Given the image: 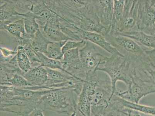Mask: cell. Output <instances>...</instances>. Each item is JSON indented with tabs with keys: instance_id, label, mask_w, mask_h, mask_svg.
<instances>
[{
	"instance_id": "cell-1",
	"label": "cell",
	"mask_w": 155,
	"mask_h": 116,
	"mask_svg": "<svg viewBox=\"0 0 155 116\" xmlns=\"http://www.w3.org/2000/svg\"><path fill=\"white\" fill-rule=\"evenodd\" d=\"M58 14L62 19L83 30L104 36L107 34L97 15L94 1H63Z\"/></svg>"
},
{
	"instance_id": "cell-2",
	"label": "cell",
	"mask_w": 155,
	"mask_h": 116,
	"mask_svg": "<svg viewBox=\"0 0 155 116\" xmlns=\"http://www.w3.org/2000/svg\"><path fill=\"white\" fill-rule=\"evenodd\" d=\"M50 90H35L1 85V110L26 116L38 107L42 97Z\"/></svg>"
},
{
	"instance_id": "cell-3",
	"label": "cell",
	"mask_w": 155,
	"mask_h": 116,
	"mask_svg": "<svg viewBox=\"0 0 155 116\" xmlns=\"http://www.w3.org/2000/svg\"><path fill=\"white\" fill-rule=\"evenodd\" d=\"M136 70L134 63L124 56L119 55L108 56L96 69V70L104 72L109 77L112 84V97L117 90V82H123L127 87L132 83Z\"/></svg>"
},
{
	"instance_id": "cell-4",
	"label": "cell",
	"mask_w": 155,
	"mask_h": 116,
	"mask_svg": "<svg viewBox=\"0 0 155 116\" xmlns=\"http://www.w3.org/2000/svg\"><path fill=\"white\" fill-rule=\"evenodd\" d=\"M78 97L73 87L50 90L42 97L38 107L43 111L70 115L77 110Z\"/></svg>"
},
{
	"instance_id": "cell-5",
	"label": "cell",
	"mask_w": 155,
	"mask_h": 116,
	"mask_svg": "<svg viewBox=\"0 0 155 116\" xmlns=\"http://www.w3.org/2000/svg\"><path fill=\"white\" fill-rule=\"evenodd\" d=\"M105 39L113 47L136 66L143 62L149 63L146 49L127 37L118 34L106 35Z\"/></svg>"
},
{
	"instance_id": "cell-6",
	"label": "cell",
	"mask_w": 155,
	"mask_h": 116,
	"mask_svg": "<svg viewBox=\"0 0 155 116\" xmlns=\"http://www.w3.org/2000/svg\"><path fill=\"white\" fill-rule=\"evenodd\" d=\"M127 88L126 90L117 89L114 94L126 101L139 103L143 97L155 93V86L140 78L137 74L136 70L133 75L132 83Z\"/></svg>"
},
{
	"instance_id": "cell-7",
	"label": "cell",
	"mask_w": 155,
	"mask_h": 116,
	"mask_svg": "<svg viewBox=\"0 0 155 116\" xmlns=\"http://www.w3.org/2000/svg\"><path fill=\"white\" fill-rule=\"evenodd\" d=\"M107 54L109 53L95 44L86 41L84 47L79 49V55L83 70L87 76L89 73L96 71L101 63L111 56Z\"/></svg>"
},
{
	"instance_id": "cell-8",
	"label": "cell",
	"mask_w": 155,
	"mask_h": 116,
	"mask_svg": "<svg viewBox=\"0 0 155 116\" xmlns=\"http://www.w3.org/2000/svg\"><path fill=\"white\" fill-rule=\"evenodd\" d=\"M98 70L89 73L83 84L77 103L78 111L84 116H91V107L96 87L101 77Z\"/></svg>"
},
{
	"instance_id": "cell-9",
	"label": "cell",
	"mask_w": 155,
	"mask_h": 116,
	"mask_svg": "<svg viewBox=\"0 0 155 116\" xmlns=\"http://www.w3.org/2000/svg\"><path fill=\"white\" fill-rule=\"evenodd\" d=\"M137 30L155 36V8L151 1H139Z\"/></svg>"
},
{
	"instance_id": "cell-10",
	"label": "cell",
	"mask_w": 155,
	"mask_h": 116,
	"mask_svg": "<svg viewBox=\"0 0 155 116\" xmlns=\"http://www.w3.org/2000/svg\"><path fill=\"white\" fill-rule=\"evenodd\" d=\"M139 1H126L122 21L116 32L112 34H119L123 32L137 30Z\"/></svg>"
},
{
	"instance_id": "cell-11",
	"label": "cell",
	"mask_w": 155,
	"mask_h": 116,
	"mask_svg": "<svg viewBox=\"0 0 155 116\" xmlns=\"http://www.w3.org/2000/svg\"><path fill=\"white\" fill-rule=\"evenodd\" d=\"M112 86L110 80L101 77L96 87L91 107H107L112 98Z\"/></svg>"
},
{
	"instance_id": "cell-12",
	"label": "cell",
	"mask_w": 155,
	"mask_h": 116,
	"mask_svg": "<svg viewBox=\"0 0 155 116\" xmlns=\"http://www.w3.org/2000/svg\"><path fill=\"white\" fill-rule=\"evenodd\" d=\"M53 12L51 18L45 25L41 32L47 37L50 42L70 40V39L63 32L61 28L60 18L56 13V9Z\"/></svg>"
},
{
	"instance_id": "cell-13",
	"label": "cell",
	"mask_w": 155,
	"mask_h": 116,
	"mask_svg": "<svg viewBox=\"0 0 155 116\" xmlns=\"http://www.w3.org/2000/svg\"><path fill=\"white\" fill-rule=\"evenodd\" d=\"M94 2L100 22L101 25L106 29L107 33L108 34L112 28L114 1H94Z\"/></svg>"
},
{
	"instance_id": "cell-14",
	"label": "cell",
	"mask_w": 155,
	"mask_h": 116,
	"mask_svg": "<svg viewBox=\"0 0 155 116\" xmlns=\"http://www.w3.org/2000/svg\"><path fill=\"white\" fill-rule=\"evenodd\" d=\"M1 28L2 29H5L17 39V41L21 46L31 43L33 38L26 33L23 17L9 23L1 24Z\"/></svg>"
},
{
	"instance_id": "cell-15",
	"label": "cell",
	"mask_w": 155,
	"mask_h": 116,
	"mask_svg": "<svg viewBox=\"0 0 155 116\" xmlns=\"http://www.w3.org/2000/svg\"><path fill=\"white\" fill-rule=\"evenodd\" d=\"M23 76L29 82L30 87H26L28 90H37L45 85L47 80V73L45 67L39 66L32 68Z\"/></svg>"
},
{
	"instance_id": "cell-16",
	"label": "cell",
	"mask_w": 155,
	"mask_h": 116,
	"mask_svg": "<svg viewBox=\"0 0 155 116\" xmlns=\"http://www.w3.org/2000/svg\"><path fill=\"white\" fill-rule=\"evenodd\" d=\"M79 32L80 36L82 40L89 41L95 44L107 52L110 55L122 56L106 39L103 35L81 29H80Z\"/></svg>"
},
{
	"instance_id": "cell-17",
	"label": "cell",
	"mask_w": 155,
	"mask_h": 116,
	"mask_svg": "<svg viewBox=\"0 0 155 116\" xmlns=\"http://www.w3.org/2000/svg\"><path fill=\"white\" fill-rule=\"evenodd\" d=\"M30 11L34 15L40 30H43L45 25L51 18L53 10L48 6L46 1L32 2Z\"/></svg>"
},
{
	"instance_id": "cell-18",
	"label": "cell",
	"mask_w": 155,
	"mask_h": 116,
	"mask_svg": "<svg viewBox=\"0 0 155 116\" xmlns=\"http://www.w3.org/2000/svg\"><path fill=\"white\" fill-rule=\"evenodd\" d=\"M118 35L133 39L145 49H155V36L148 35L142 31L133 30Z\"/></svg>"
},
{
	"instance_id": "cell-19",
	"label": "cell",
	"mask_w": 155,
	"mask_h": 116,
	"mask_svg": "<svg viewBox=\"0 0 155 116\" xmlns=\"http://www.w3.org/2000/svg\"><path fill=\"white\" fill-rule=\"evenodd\" d=\"M137 73L142 80L155 86V69L150 63L143 62L136 67Z\"/></svg>"
},
{
	"instance_id": "cell-20",
	"label": "cell",
	"mask_w": 155,
	"mask_h": 116,
	"mask_svg": "<svg viewBox=\"0 0 155 116\" xmlns=\"http://www.w3.org/2000/svg\"><path fill=\"white\" fill-rule=\"evenodd\" d=\"M50 41L41 31L39 30L35 34L31 42V45L36 52L45 54L47 50L48 45Z\"/></svg>"
},
{
	"instance_id": "cell-21",
	"label": "cell",
	"mask_w": 155,
	"mask_h": 116,
	"mask_svg": "<svg viewBox=\"0 0 155 116\" xmlns=\"http://www.w3.org/2000/svg\"><path fill=\"white\" fill-rule=\"evenodd\" d=\"M124 2L123 1H114L113 17L112 28L110 33L112 34L116 32L122 21L124 8Z\"/></svg>"
},
{
	"instance_id": "cell-22",
	"label": "cell",
	"mask_w": 155,
	"mask_h": 116,
	"mask_svg": "<svg viewBox=\"0 0 155 116\" xmlns=\"http://www.w3.org/2000/svg\"><path fill=\"white\" fill-rule=\"evenodd\" d=\"M120 102L124 107L140 114L155 116V107H151L126 101L119 97Z\"/></svg>"
},
{
	"instance_id": "cell-23",
	"label": "cell",
	"mask_w": 155,
	"mask_h": 116,
	"mask_svg": "<svg viewBox=\"0 0 155 116\" xmlns=\"http://www.w3.org/2000/svg\"><path fill=\"white\" fill-rule=\"evenodd\" d=\"M67 41L50 42L48 45L47 50L44 55L51 59L61 61L64 54L62 48Z\"/></svg>"
},
{
	"instance_id": "cell-24",
	"label": "cell",
	"mask_w": 155,
	"mask_h": 116,
	"mask_svg": "<svg viewBox=\"0 0 155 116\" xmlns=\"http://www.w3.org/2000/svg\"><path fill=\"white\" fill-rule=\"evenodd\" d=\"M16 48L18 51L16 56L18 67L24 74L32 68L31 63L23 46L19 45Z\"/></svg>"
},
{
	"instance_id": "cell-25",
	"label": "cell",
	"mask_w": 155,
	"mask_h": 116,
	"mask_svg": "<svg viewBox=\"0 0 155 116\" xmlns=\"http://www.w3.org/2000/svg\"><path fill=\"white\" fill-rule=\"evenodd\" d=\"M24 24L26 33L33 37L35 34L40 30V28L37 22L35 15L30 11L24 14Z\"/></svg>"
},
{
	"instance_id": "cell-26",
	"label": "cell",
	"mask_w": 155,
	"mask_h": 116,
	"mask_svg": "<svg viewBox=\"0 0 155 116\" xmlns=\"http://www.w3.org/2000/svg\"><path fill=\"white\" fill-rule=\"evenodd\" d=\"M37 53L40 60L41 66L67 72L63 69L61 61L51 59L44 54L39 52H37Z\"/></svg>"
},
{
	"instance_id": "cell-27",
	"label": "cell",
	"mask_w": 155,
	"mask_h": 116,
	"mask_svg": "<svg viewBox=\"0 0 155 116\" xmlns=\"http://www.w3.org/2000/svg\"><path fill=\"white\" fill-rule=\"evenodd\" d=\"M86 42V41L84 40L80 41V42L71 40L67 41L62 48L63 53L64 54L66 52L71 49H77V48L79 49H81L85 45Z\"/></svg>"
},
{
	"instance_id": "cell-28",
	"label": "cell",
	"mask_w": 155,
	"mask_h": 116,
	"mask_svg": "<svg viewBox=\"0 0 155 116\" xmlns=\"http://www.w3.org/2000/svg\"><path fill=\"white\" fill-rule=\"evenodd\" d=\"M43 111L41 109L37 107L35 109L26 116H45Z\"/></svg>"
},
{
	"instance_id": "cell-29",
	"label": "cell",
	"mask_w": 155,
	"mask_h": 116,
	"mask_svg": "<svg viewBox=\"0 0 155 116\" xmlns=\"http://www.w3.org/2000/svg\"><path fill=\"white\" fill-rule=\"evenodd\" d=\"M130 116H141V114L139 112L132 110Z\"/></svg>"
},
{
	"instance_id": "cell-30",
	"label": "cell",
	"mask_w": 155,
	"mask_h": 116,
	"mask_svg": "<svg viewBox=\"0 0 155 116\" xmlns=\"http://www.w3.org/2000/svg\"><path fill=\"white\" fill-rule=\"evenodd\" d=\"M69 116H78L77 114V109L75 111L73 112V113L71 114H70Z\"/></svg>"
},
{
	"instance_id": "cell-31",
	"label": "cell",
	"mask_w": 155,
	"mask_h": 116,
	"mask_svg": "<svg viewBox=\"0 0 155 116\" xmlns=\"http://www.w3.org/2000/svg\"><path fill=\"white\" fill-rule=\"evenodd\" d=\"M151 2L152 5L155 8V1H151Z\"/></svg>"
},
{
	"instance_id": "cell-32",
	"label": "cell",
	"mask_w": 155,
	"mask_h": 116,
	"mask_svg": "<svg viewBox=\"0 0 155 116\" xmlns=\"http://www.w3.org/2000/svg\"><path fill=\"white\" fill-rule=\"evenodd\" d=\"M153 66H154V67H155V56L154 58V59H153Z\"/></svg>"
},
{
	"instance_id": "cell-33",
	"label": "cell",
	"mask_w": 155,
	"mask_h": 116,
	"mask_svg": "<svg viewBox=\"0 0 155 116\" xmlns=\"http://www.w3.org/2000/svg\"></svg>"
}]
</instances>
